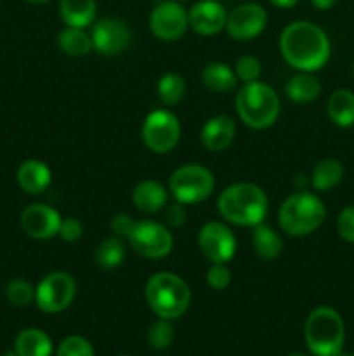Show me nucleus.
<instances>
[{"instance_id":"nucleus-1","label":"nucleus","mask_w":354,"mask_h":356,"mask_svg":"<svg viewBox=\"0 0 354 356\" xmlns=\"http://www.w3.org/2000/svg\"><path fill=\"white\" fill-rule=\"evenodd\" d=\"M330 38L311 21H292L280 35V52L297 72H318L330 59Z\"/></svg>"},{"instance_id":"nucleus-2","label":"nucleus","mask_w":354,"mask_h":356,"mask_svg":"<svg viewBox=\"0 0 354 356\" xmlns=\"http://www.w3.org/2000/svg\"><path fill=\"white\" fill-rule=\"evenodd\" d=\"M217 211L224 221L236 226L260 225L269 212V200L266 191L255 183H235L221 191Z\"/></svg>"},{"instance_id":"nucleus-3","label":"nucleus","mask_w":354,"mask_h":356,"mask_svg":"<svg viewBox=\"0 0 354 356\" xmlns=\"http://www.w3.org/2000/svg\"><path fill=\"white\" fill-rule=\"evenodd\" d=\"M146 302L158 318L177 320L191 305V289L172 271H158L146 282Z\"/></svg>"},{"instance_id":"nucleus-4","label":"nucleus","mask_w":354,"mask_h":356,"mask_svg":"<svg viewBox=\"0 0 354 356\" xmlns=\"http://www.w3.org/2000/svg\"><path fill=\"white\" fill-rule=\"evenodd\" d=\"M280 111L281 103L276 90L260 80L243 83L236 94V113L239 120L253 131L273 127Z\"/></svg>"},{"instance_id":"nucleus-5","label":"nucleus","mask_w":354,"mask_h":356,"mask_svg":"<svg viewBox=\"0 0 354 356\" xmlns=\"http://www.w3.org/2000/svg\"><path fill=\"white\" fill-rule=\"evenodd\" d=\"M326 219V207L318 195L311 191H295L283 200L278 211L280 228L290 236H307L314 233Z\"/></svg>"},{"instance_id":"nucleus-6","label":"nucleus","mask_w":354,"mask_h":356,"mask_svg":"<svg viewBox=\"0 0 354 356\" xmlns=\"http://www.w3.org/2000/svg\"><path fill=\"white\" fill-rule=\"evenodd\" d=\"M305 346L314 356L342 353L346 343V325L342 316L330 306L312 309L304 323Z\"/></svg>"},{"instance_id":"nucleus-7","label":"nucleus","mask_w":354,"mask_h":356,"mask_svg":"<svg viewBox=\"0 0 354 356\" xmlns=\"http://www.w3.org/2000/svg\"><path fill=\"white\" fill-rule=\"evenodd\" d=\"M215 188V177L210 169L200 163H184L169 177V191L174 200L186 205L207 200Z\"/></svg>"},{"instance_id":"nucleus-8","label":"nucleus","mask_w":354,"mask_h":356,"mask_svg":"<svg viewBox=\"0 0 354 356\" xmlns=\"http://www.w3.org/2000/svg\"><path fill=\"white\" fill-rule=\"evenodd\" d=\"M125 240L130 249L144 259H163L174 249V236L170 229L163 222L153 219L134 221Z\"/></svg>"},{"instance_id":"nucleus-9","label":"nucleus","mask_w":354,"mask_h":356,"mask_svg":"<svg viewBox=\"0 0 354 356\" xmlns=\"http://www.w3.org/2000/svg\"><path fill=\"white\" fill-rule=\"evenodd\" d=\"M141 138L146 148L156 155L170 153L180 141V122L170 110H155L142 122Z\"/></svg>"},{"instance_id":"nucleus-10","label":"nucleus","mask_w":354,"mask_h":356,"mask_svg":"<svg viewBox=\"0 0 354 356\" xmlns=\"http://www.w3.org/2000/svg\"><path fill=\"white\" fill-rule=\"evenodd\" d=\"M76 296V282L68 271H51L35 287V305L49 315L68 308Z\"/></svg>"},{"instance_id":"nucleus-11","label":"nucleus","mask_w":354,"mask_h":356,"mask_svg":"<svg viewBox=\"0 0 354 356\" xmlns=\"http://www.w3.org/2000/svg\"><path fill=\"white\" fill-rule=\"evenodd\" d=\"M196 243L205 259L212 264H228L235 257L236 236L228 225L221 221H208L198 229Z\"/></svg>"},{"instance_id":"nucleus-12","label":"nucleus","mask_w":354,"mask_h":356,"mask_svg":"<svg viewBox=\"0 0 354 356\" xmlns=\"http://www.w3.org/2000/svg\"><path fill=\"white\" fill-rule=\"evenodd\" d=\"M187 28V10L177 0L160 2L149 14V30L162 42L179 40L184 37Z\"/></svg>"},{"instance_id":"nucleus-13","label":"nucleus","mask_w":354,"mask_h":356,"mask_svg":"<svg viewBox=\"0 0 354 356\" xmlns=\"http://www.w3.org/2000/svg\"><path fill=\"white\" fill-rule=\"evenodd\" d=\"M267 13L260 3L246 2L239 3L228 13L226 28L233 40L246 42L259 37L267 26Z\"/></svg>"},{"instance_id":"nucleus-14","label":"nucleus","mask_w":354,"mask_h":356,"mask_svg":"<svg viewBox=\"0 0 354 356\" xmlns=\"http://www.w3.org/2000/svg\"><path fill=\"white\" fill-rule=\"evenodd\" d=\"M92 45L101 56H118L128 49L132 42V30L127 21L120 17H103L96 21L90 31Z\"/></svg>"},{"instance_id":"nucleus-15","label":"nucleus","mask_w":354,"mask_h":356,"mask_svg":"<svg viewBox=\"0 0 354 356\" xmlns=\"http://www.w3.org/2000/svg\"><path fill=\"white\" fill-rule=\"evenodd\" d=\"M61 214L47 204H31L21 212V228L33 240H51L58 236Z\"/></svg>"},{"instance_id":"nucleus-16","label":"nucleus","mask_w":354,"mask_h":356,"mask_svg":"<svg viewBox=\"0 0 354 356\" xmlns=\"http://www.w3.org/2000/svg\"><path fill=\"white\" fill-rule=\"evenodd\" d=\"M228 10L217 0H198L187 10L189 28L201 37H214L226 28Z\"/></svg>"},{"instance_id":"nucleus-17","label":"nucleus","mask_w":354,"mask_h":356,"mask_svg":"<svg viewBox=\"0 0 354 356\" xmlns=\"http://www.w3.org/2000/svg\"><path fill=\"white\" fill-rule=\"evenodd\" d=\"M236 136V124L229 115H215L208 118L201 127L200 139L205 149L210 153H221L231 146Z\"/></svg>"},{"instance_id":"nucleus-18","label":"nucleus","mask_w":354,"mask_h":356,"mask_svg":"<svg viewBox=\"0 0 354 356\" xmlns=\"http://www.w3.org/2000/svg\"><path fill=\"white\" fill-rule=\"evenodd\" d=\"M169 202V188L156 179H144L132 190V204L142 214H156Z\"/></svg>"},{"instance_id":"nucleus-19","label":"nucleus","mask_w":354,"mask_h":356,"mask_svg":"<svg viewBox=\"0 0 354 356\" xmlns=\"http://www.w3.org/2000/svg\"><path fill=\"white\" fill-rule=\"evenodd\" d=\"M17 184L21 190L28 195H40L49 188L52 181V172L49 169L47 163L42 160L30 159L24 160L19 167H17Z\"/></svg>"},{"instance_id":"nucleus-20","label":"nucleus","mask_w":354,"mask_h":356,"mask_svg":"<svg viewBox=\"0 0 354 356\" xmlns=\"http://www.w3.org/2000/svg\"><path fill=\"white\" fill-rule=\"evenodd\" d=\"M238 76H236L235 70L229 65L221 61H212L201 70V83L207 87L210 92L215 94H228L238 83Z\"/></svg>"},{"instance_id":"nucleus-21","label":"nucleus","mask_w":354,"mask_h":356,"mask_svg":"<svg viewBox=\"0 0 354 356\" xmlns=\"http://www.w3.org/2000/svg\"><path fill=\"white\" fill-rule=\"evenodd\" d=\"M97 14L96 0H59V16L66 26L87 28Z\"/></svg>"},{"instance_id":"nucleus-22","label":"nucleus","mask_w":354,"mask_h":356,"mask_svg":"<svg viewBox=\"0 0 354 356\" xmlns=\"http://www.w3.org/2000/svg\"><path fill=\"white\" fill-rule=\"evenodd\" d=\"M54 344L47 332L40 329H24L14 341V351L19 356H51Z\"/></svg>"},{"instance_id":"nucleus-23","label":"nucleus","mask_w":354,"mask_h":356,"mask_svg":"<svg viewBox=\"0 0 354 356\" xmlns=\"http://www.w3.org/2000/svg\"><path fill=\"white\" fill-rule=\"evenodd\" d=\"M326 113L337 127L354 125V92L349 89H337L330 94L326 103Z\"/></svg>"},{"instance_id":"nucleus-24","label":"nucleus","mask_w":354,"mask_h":356,"mask_svg":"<svg viewBox=\"0 0 354 356\" xmlns=\"http://www.w3.org/2000/svg\"><path fill=\"white\" fill-rule=\"evenodd\" d=\"M285 92L294 103H311L321 94V82L312 72H298L288 80Z\"/></svg>"},{"instance_id":"nucleus-25","label":"nucleus","mask_w":354,"mask_h":356,"mask_svg":"<svg viewBox=\"0 0 354 356\" xmlns=\"http://www.w3.org/2000/svg\"><path fill=\"white\" fill-rule=\"evenodd\" d=\"M252 247L260 259L274 261L283 250V240L276 229L260 222V225L253 226Z\"/></svg>"},{"instance_id":"nucleus-26","label":"nucleus","mask_w":354,"mask_h":356,"mask_svg":"<svg viewBox=\"0 0 354 356\" xmlns=\"http://www.w3.org/2000/svg\"><path fill=\"white\" fill-rule=\"evenodd\" d=\"M58 47L71 58H83L92 52V38L85 28L66 26L58 33Z\"/></svg>"},{"instance_id":"nucleus-27","label":"nucleus","mask_w":354,"mask_h":356,"mask_svg":"<svg viewBox=\"0 0 354 356\" xmlns=\"http://www.w3.org/2000/svg\"><path fill=\"white\" fill-rule=\"evenodd\" d=\"M344 177V165L337 159H323L312 169L311 186L318 191H330L339 186Z\"/></svg>"},{"instance_id":"nucleus-28","label":"nucleus","mask_w":354,"mask_h":356,"mask_svg":"<svg viewBox=\"0 0 354 356\" xmlns=\"http://www.w3.org/2000/svg\"><path fill=\"white\" fill-rule=\"evenodd\" d=\"M125 254H127V249H125L124 238L113 235L101 240V243L96 249V254H94V259H96V264L101 270L110 271L124 263Z\"/></svg>"},{"instance_id":"nucleus-29","label":"nucleus","mask_w":354,"mask_h":356,"mask_svg":"<svg viewBox=\"0 0 354 356\" xmlns=\"http://www.w3.org/2000/svg\"><path fill=\"white\" fill-rule=\"evenodd\" d=\"M187 90V83L180 73L170 72L160 76L156 83V94L165 106H176L184 99Z\"/></svg>"},{"instance_id":"nucleus-30","label":"nucleus","mask_w":354,"mask_h":356,"mask_svg":"<svg viewBox=\"0 0 354 356\" xmlns=\"http://www.w3.org/2000/svg\"><path fill=\"white\" fill-rule=\"evenodd\" d=\"M174 339H176V329L172 325V320L158 318L148 327V332H146V343L156 351L169 350Z\"/></svg>"},{"instance_id":"nucleus-31","label":"nucleus","mask_w":354,"mask_h":356,"mask_svg":"<svg viewBox=\"0 0 354 356\" xmlns=\"http://www.w3.org/2000/svg\"><path fill=\"white\" fill-rule=\"evenodd\" d=\"M6 296L9 299V302H12L14 306H28L31 302H35V287L28 280L23 278H14L7 284L6 287Z\"/></svg>"},{"instance_id":"nucleus-32","label":"nucleus","mask_w":354,"mask_h":356,"mask_svg":"<svg viewBox=\"0 0 354 356\" xmlns=\"http://www.w3.org/2000/svg\"><path fill=\"white\" fill-rule=\"evenodd\" d=\"M233 70H235L239 82H255V80L260 79V73H262V63H260L255 56L243 54L236 59L235 68Z\"/></svg>"},{"instance_id":"nucleus-33","label":"nucleus","mask_w":354,"mask_h":356,"mask_svg":"<svg viewBox=\"0 0 354 356\" xmlns=\"http://www.w3.org/2000/svg\"><path fill=\"white\" fill-rule=\"evenodd\" d=\"M56 356H96L94 348L83 336H69L61 341Z\"/></svg>"},{"instance_id":"nucleus-34","label":"nucleus","mask_w":354,"mask_h":356,"mask_svg":"<svg viewBox=\"0 0 354 356\" xmlns=\"http://www.w3.org/2000/svg\"><path fill=\"white\" fill-rule=\"evenodd\" d=\"M233 275L228 264H212L207 271V284L212 291H226L231 285Z\"/></svg>"},{"instance_id":"nucleus-35","label":"nucleus","mask_w":354,"mask_h":356,"mask_svg":"<svg viewBox=\"0 0 354 356\" xmlns=\"http://www.w3.org/2000/svg\"><path fill=\"white\" fill-rule=\"evenodd\" d=\"M163 225L167 228H180V226L186 222L187 219V209L186 204L183 202H172V204H167L163 209Z\"/></svg>"},{"instance_id":"nucleus-36","label":"nucleus","mask_w":354,"mask_h":356,"mask_svg":"<svg viewBox=\"0 0 354 356\" xmlns=\"http://www.w3.org/2000/svg\"><path fill=\"white\" fill-rule=\"evenodd\" d=\"M337 232H339L340 238L354 243V205L340 211L339 218H337Z\"/></svg>"},{"instance_id":"nucleus-37","label":"nucleus","mask_w":354,"mask_h":356,"mask_svg":"<svg viewBox=\"0 0 354 356\" xmlns=\"http://www.w3.org/2000/svg\"><path fill=\"white\" fill-rule=\"evenodd\" d=\"M83 225L76 218H62L61 226H59L58 236L62 242L75 243L82 238Z\"/></svg>"},{"instance_id":"nucleus-38","label":"nucleus","mask_w":354,"mask_h":356,"mask_svg":"<svg viewBox=\"0 0 354 356\" xmlns=\"http://www.w3.org/2000/svg\"><path fill=\"white\" fill-rule=\"evenodd\" d=\"M135 219L132 218V216L128 214H117L113 219H111V232H113V235L120 236V238L125 240V236L128 235V232H130L132 225H134Z\"/></svg>"},{"instance_id":"nucleus-39","label":"nucleus","mask_w":354,"mask_h":356,"mask_svg":"<svg viewBox=\"0 0 354 356\" xmlns=\"http://www.w3.org/2000/svg\"><path fill=\"white\" fill-rule=\"evenodd\" d=\"M311 184V179H309L305 174H297V176L294 177V188L295 191H304L307 190V186Z\"/></svg>"},{"instance_id":"nucleus-40","label":"nucleus","mask_w":354,"mask_h":356,"mask_svg":"<svg viewBox=\"0 0 354 356\" xmlns=\"http://www.w3.org/2000/svg\"><path fill=\"white\" fill-rule=\"evenodd\" d=\"M311 3H312V7H316V9L328 10L335 6L337 0H311Z\"/></svg>"},{"instance_id":"nucleus-41","label":"nucleus","mask_w":354,"mask_h":356,"mask_svg":"<svg viewBox=\"0 0 354 356\" xmlns=\"http://www.w3.org/2000/svg\"><path fill=\"white\" fill-rule=\"evenodd\" d=\"M269 3H273L274 7H280V9H292L298 3V0H269Z\"/></svg>"},{"instance_id":"nucleus-42","label":"nucleus","mask_w":354,"mask_h":356,"mask_svg":"<svg viewBox=\"0 0 354 356\" xmlns=\"http://www.w3.org/2000/svg\"><path fill=\"white\" fill-rule=\"evenodd\" d=\"M28 3H33V6H42V3H47L49 0H24Z\"/></svg>"},{"instance_id":"nucleus-43","label":"nucleus","mask_w":354,"mask_h":356,"mask_svg":"<svg viewBox=\"0 0 354 356\" xmlns=\"http://www.w3.org/2000/svg\"><path fill=\"white\" fill-rule=\"evenodd\" d=\"M3 356H19V355H17V353H16V351H14V350H12V351H7V353H6V355H3Z\"/></svg>"},{"instance_id":"nucleus-44","label":"nucleus","mask_w":354,"mask_h":356,"mask_svg":"<svg viewBox=\"0 0 354 356\" xmlns=\"http://www.w3.org/2000/svg\"><path fill=\"white\" fill-rule=\"evenodd\" d=\"M290 356H305V355H302V353H292Z\"/></svg>"},{"instance_id":"nucleus-45","label":"nucleus","mask_w":354,"mask_h":356,"mask_svg":"<svg viewBox=\"0 0 354 356\" xmlns=\"http://www.w3.org/2000/svg\"><path fill=\"white\" fill-rule=\"evenodd\" d=\"M335 356H353V355H344V353H339V355H335Z\"/></svg>"},{"instance_id":"nucleus-46","label":"nucleus","mask_w":354,"mask_h":356,"mask_svg":"<svg viewBox=\"0 0 354 356\" xmlns=\"http://www.w3.org/2000/svg\"><path fill=\"white\" fill-rule=\"evenodd\" d=\"M177 2H186V0H177Z\"/></svg>"},{"instance_id":"nucleus-47","label":"nucleus","mask_w":354,"mask_h":356,"mask_svg":"<svg viewBox=\"0 0 354 356\" xmlns=\"http://www.w3.org/2000/svg\"><path fill=\"white\" fill-rule=\"evenodd\" d=\"M118 356H130V355H118Z\"/></svg>"},{"instance_id":"nucleus-48","label":"nucleus","mask_w":354,"mask_h":356,"mask_svg":"<svg viewBox=\"0 0 354 356\" xmlns=\"http://www.w3.org/2000/svg\"><path fill=\"white\" fill-rule=\"evenodd\" d=\"M353 75H354V65H353Z\"/></svg>"}]
</instances>
